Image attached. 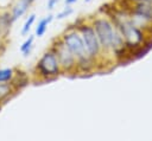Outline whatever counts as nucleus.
I'll list each match as a JSON object with an SVG mask.
<instances>
[{"label": "nucleus", "instance_id": "nucleus-10", "mask_svg": "<svg viewBox=\"0 0 152 141\" xmlns=\"http://www.w3.org/2000/svg\"><path fill=\"white\" fill-rule=\"evenodd\" d=\"M11 92H13V86L10 83H7V82L0 83V101L6 98Z\"/></svg>", "mask_w": 152, "mask_h": 141}, {"label": "nucleus", "instance_id": "nucleus-4", "mask_svg": "<svg viewBox=\"0 0 152 141\" xmlns=\"http://www.w3.org/2000/svg\"><path fill=\"white\" fill-rule=\"evenodd\" d=\"M77 30L80 31V33L83 38V41H84L86 49L88 51V55L96 60L100 57V55L103 50L101 47L100 40L96 36V32H95L94 27L91 26V24L82 23L77 26Z\"/></svg>", "mask_w": 152, "mask_h": 141}, {"label": "nucleus", "instance_id": "nucleus-5", "mask_svg": "<svg viewBox=\"0 0 152 141\" xmlns=\"http://www.w3.org/2000/svg\"><path fill=\"white\" fill-rule=\"evenodd\" d=\"M62 40L64 41V44L68 46V49L72 52V55L76 57L77 60H81L83 58L90 57L88 55V51L86 49L83 38L80 33V31L77 28H72L69 31H65L62 34Z\"/></svg>", "mask_w": 152, "mask_h": 141}, {"label": "nucleus", "instance_id": "nucleus-3", "mask_svg": "<svg viewBox=\"0 0 152 141\" xmlns=\"http://www.w3.org/2000/svg\"><path fill=\"white\" fill-rule=\"evenodd\" d=\"M51 49L56 53L57 59H58V63L61 65V70L63 72L71 73V72H75L76 71L77 59L72 55V52L68 49V46L64 44V41L62 40V38L56 39L53 41Z\"/></svg>", "mask_w": 152, "mask_h": 141}, {"label": "nucleus", "instance_id": "nucleus-11", "mask_svg": "<svg viewBox=\"0 0 152 141\" xmlns=\"http://www.w3.org/2000/svg\"><path fill=\"white\" fill-rule=\"evenodd\" d=\"M13 76H14V71H13V69H11V68L1 69V70H0V83L12 81Z\"/></svg>", "mask_w": 152, "mask_h": 141}, {"label": "nucleus", "instance_id": "nucleus-17", "mask_svg": "<svg viewBox=\"0 0 152 141\" xmlns=\"http://www.w3.org/2000/svg\"><path fill=\"white\" fill-rule=\"evenodd\" d=\"M25 1H27L28 4H31V5H32V4H33V2L36 1V0H25Z\"/></svg>", "mask_w": 152, "mask_h": 141}, {"label": "nucleus", "instance_id": "nucleus-12", "mask_svg": "<svg viewBox=\"0 0 152 141\" xmlns=\"http://www.w3.org/2000/svg\"><path fill=\"white\" fill-rule=\"evenodd\" d=\"M34 20H36V14H34V13L30 14V15H28V18L26 19V21H25V24H24L23 28H21V34H23V36H26V34L28 33V31H30V28L32 27V25H33Z\"/></svg>", "mask_w": 152, "mask_h": 141}, {"label": "nucleus", "instance_id": "nucleus-18", "mask_svg": "<svg viewBox=\"0 0 152 141\" xmlns=\"http://www.w3.org/2000/svg\"><path fill=\"white\" fill-rule=\"evenodd\" d=\"M91 0H84V2H90Z\"/></svg>", "mask_w": 152, "mask_h": 141}, {"label": "nucleus", "instance_id": "nucleus-15", "mask_svg": "<svg viewBox=\"0 0 152 141\" xmlns=\"http://www.w3.org/2000/svg\"><path fill=\"white\" fill-rule=\"evenodd\" d=\"M77 0H65L64 2H65V5H72L74 2H76Z\"/></svg>", "mask_w": 152, "mask_h": 141}, {"label": "nucleus", "instance_id": "nucleus-2", "mask_svg": "<svg viewBox=\"0 0 152 141\" xmlns=\"http://www.w3.org/2000/svg\"><path fill=\"white\" fill-rule=\"evenodd\" d=\"M91 26L94 27L96 36L100 40L103 51H112V40L114 36V25L110 19L106 17H96L91 19Z\"/></svg>", "mask_w": 152, "mask_h": 141}, {"label": "nucleus", "instance_id": "nucleus-7", "mask_svg": "<svg viewBox=\"0 0 152 141\" xmlns=\"http://www.w3.org/2000/svg\"><path fill=\"white\" fill-rule=\"evenodd\" d=\"M12 23H13V20H12L11 13L5 12V13L0 14V34L1 36L7 34V32L11 30Z\"/></svg>", "mask_w": 152, "mask_h": 141}, {"label": "nucleus", "instance_id": "nucleus-16", "mask_svg": "<svg viewBox=\"0 0 152 141\" xmlns=\"http://www.w3.org/2000/svg\"><path fill=\"white\" fill-rule=\"evenodd\" d=\"M134 1H142V2H151L152 4V0H134Z\"/></svg>", "mask_w": 152, "mask_h": 141}, {"label": "nucleus", "instance_id": "nucleus-14", "mask_svg": "<svg viewBox=\"0 0 152 141\" xmlns=\"http://www.w3.org/2000/svg\"><path fill=\"white\" fill-rule=\"evenodd\" d=\"M58 1H59V0H48V2H46V8H48V9H53L55 6L58 4Z\"/></svg>", "mask_w": 152, "mask_h": 141}, {"label": "nucleus", "instance_id": "nucleus-9", "mask_svg": "<svg viewBox=\"0 0 152 141\" xmlns=\"http://www.w3.org/2000/svg\"><path fill=\"white\" fill-rule=\"evenodd\" d=\"M33 40H34V36H32V34H28V37L26 38V40L21 44V46H20V52L23 53V56H28L30 55V52H31V50H32V47H33Z\"/></svg>", "mask_w": 152, "mask_h": 141}, {"label": "nucleus", "instance_id": "nucleus-8", "mask_svg": "<svg viewBox=\"0 0 152 141\" xmlns=\"http://www.w3.org/2000/svg\"><path fill=\"white\" fill-rule=\"evenodd\" d=\"M52 19H53V15H52V14H49V15H46L45 18L40 19L39 23H38V25H37V27H36V34H34V36H37V37H43V36L45 34L46 30H48L49 24L52 21Z\"/></svg>", "mask_w": 152, "mask_h": 141}, {"label": "nucleus", "instance_id": "nucleus-6", "mask_svg": "<svg viewBox=\"0 0 152 141\" xmlns=\"http://www.w3.org/2000/svg\"><path fill=\"white\" fill-rule=\"evenodd\" d=\"M30 6H31V4H28L27 1H25V0H18L17 4L13 6V8L11 11V15H12L13 23L17 19H19L20 17H23L27 12V9L30 8Z\"/></svg>", "mask_w": 152, "mask_h": 141}, {"label": "nucleus", "instance_id": "nucleus-13", "mask_svg": "<svg viewBox=\"0 0 152 141\" xmlns=\"http://www.w3.org/2000/svg\"><path fill=\"white\" fill-rule=\"evenodd\" d=\"M71 13H72V8H71V6H70V5H65V7H64L59 13H57L56 18L61 20V19H64V18L69 17Z\"/></svg>", "mask_w": 152, "mask_h": 141}, {"label": "nucleus", "instance_id": "nucleus-1", "mask_svg": "<svg viewBox=\"0 0 152 141\" xmlns=\"http://www.w3.org/2000/svg\"><path fill=\"white\" fill-rule=\"evenodd\" d=\"M61 65L58 63L57 56L53 52V50L50 47L48 51H45L36 65V73L43 79V81H51L56 78L61 73Z\"/></svg>", "mask_w": 152, "mask_h": 141}]
</instances>
